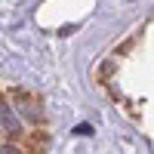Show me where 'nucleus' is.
<instances>
[{"instance_id": "1", "label": "nucleus", "mask_w": 154, "mask_h": 154, "mask_svg": "<svg viewBox=\"0 0 154 154\" xmlns=\"http://www.w3.org/2000/svg\"><path fill=\"white\" fill-rule=\"evenodd\" d=\"M19 111H12V105H6L0 99V133H19Z\"/></svg>"}, {"instance_id": "2", "label": "nucleus", "mask_w": 154, "mask_h": 154, "mask_svg": "<svg viewBox=\"0 0 154 154\" xmlns=\"http://www.w3.org/2000/svg\"><path fill=\"white\" fill-rule=\"evenodd\" d=\"M16 111L22 114L25 120H31V123H40V117H43V111L37 108V102H34V99H28V96H19V102H16Z\"/></svg>"}, {"instance_id": "3", "label": "nucleus", "mask_w": 154, "mask_h": 154, "mask_svg": "<svg viewBox=\"0 0 154 154\" xmlns=\"http://www.w3.org/2000/svg\"><path fill=\"white\" fill-rule=\"evenodd\" d=\"M0 154H22L19 145H0Z\"/></svg>"}]
</instances>
